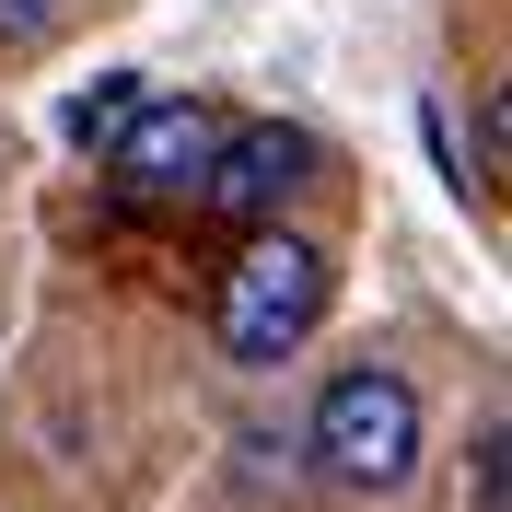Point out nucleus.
<instances>
[{
    "label": "nucleus",
    "mask_w": 512,
    "mask_h": 512,
    "mask_svg": "<svg viewBox=\"0 0 512 512\" xmlns=\"http://www.w3.org/2000/svg\"><path fill=\"white\" fill-rule=\"evenodd\" d=\"M326 291H338V256H326L315 233L256 222V233H245V256L222 268V303H210V338H222V361H245V373H280V361L326 326Z\"/></svg>",
    "instance_id": "1"
},
{
    "label": "nucleus",
    "mask_w": 512,
    "mask_h": 512,
    "mask_svg": "<svg viewBox=\"0 0 512 512\" xmlns=\"http://www.w3.org/2000/svg\"><path fill=\"white\" fill-rule=\"evenodd\" d=\"M303 454H315V478H326V489H361V501L408 489V466H419V384H408V373H384V361H350V373L315 396Z\"/></svg>",
    "instance_id": "2"
},
{
    "label": "nucleus",
    "mask_w": 512,
    "mask_h": 512,
    "mask_svg": "<svg viewBox=\"0 0 512 512\" xmlns=\"http://www.w3.org/2000/svg\"><path fill=\"white\" fill-rule=\"evenodd\" d=\"M210 152H222V105H198V94H140V117L105 140V187H117L128 210H187L198 175H210Z\"/></svg>",
    "instance_id": "3"
},
{
    "label": "nucleus",
    "mask_w": 512,
    "mask_h": 512,
    "mask_svg": "<svg viewBox=\"0 0 512 512\" xmlns=\"http://www.w3.org/2000/svg\"><path fill=\"white\" fill-rule=\"evenodd\" d=\"M303 175H315V128L291 117H222V152H210V175H198V210H222V222H280L291 198H303Z\"/></svg>",
    "instance_id": "4"
},
{
    "label": "nucleus",
    "mask_w": 512,
    "mask_h": 512,
    "mask_svg": "<svg viewBox=\"0 0 512 512\" xmlns=\"http://www.w3.org/2000/svg\"><path fill=\"white\" fill-rule=\"evenodd\" d=\"M128 117H140V70H105V82H94V94H70V140H82V152H94V140H117V128Z\"/></svg>",
    "instance_id": "5"
},
{
    "label": "nucleus",
    "mask_w": 512,
    "mask_h": 512,
    "mask_svg": "<svg viewBox=\"0 0 512 512\" xmlns=\"http://www.w3.org/2000/svg\"><path fill=\"white\" fill-rule=\"evenodd\" d=\"M466 489H478V512H512V443H501V431H478V466H466Z\"/></svg>",
    "instance_id": "6"
},
{
    "label": "nucleus",
    "mask_w": 512,
    "mask_h": 512,
    "mask_svg": "<svg viewBox=\"0 0 512 512\" xmlns=\"http://www.w3.org/2000/svg\"><path fill=\"white\" fill-rule=\"evenodd\" d=\"M70 0H0V47H35V35H59Z\"/></svg>",
    "instance_id": "7"
}]
</instances>
